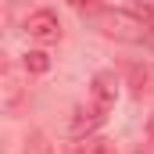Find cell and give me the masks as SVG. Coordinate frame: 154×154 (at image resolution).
<instances>
[{
  "mask_svg": "<svg viewBox=\"0 0 154 154\" xmlns=\"http://www.w3.org/2000/svg\"><path fill=\"white\" fill-rule=\"evenodd\" d=\"M97 29H100L104 36L140 43V39H147V18L129 14V11H100V14H97Z\"/></svg>",
  "mask_w": 154,
  "mask_h": 154,
  "instance_id": "6da1fadb",
  "label": "cell"
},
{
  "mask_svg": "<svg viewBox=\"0 0 154 154\" xmlns=\"http://www.w3.org/2000/svg\"><path fill=\"white\" fill-rule=\"evenodd\" d=\"M115 100H118V79H115V72H97L93 82H90V108H93L100 118H108V111L115 108Z\"/></svg>",
  "mask_w": 154,
  "mask_h": 154,
  "instance_id": "7a4b0ae2",
  "label": "cell"
},
{
  "mask_svg": "<svg viewBox=\"0 0 154 154\" xmlns=\"http://www.w3.org/2000/svg\"><path fill=\"white\" fill-rule=\"evenodd\" d=\"M25 32L36 43H57L61 39V22H57L54 11H36V14L25 18Z\"/></svg>",
  "mask_w": 154,
  "mask_h": 154,
  "instance_id": "3957f363",
  "label": "cell"
},
{
  "mask_svg": "<svg viewBox=\"0 0 154 154\" xmlns=\"http://www.w3.org/2000/svg\"><path fill=\"white\" fill-rule=\"evenodd\" d=\"M50 68V57L43 54V50H29L25 54V72H36V75H43Z\"/></svg>",
  "mask_w": 154,
  "mask_h": 154,
  "instance_id": "277c9868",
  "label": "cell"
},
{
  "mask_svg": "<svg viewBox=\"0 0 154 154\" xmlns=\"http://www.w3.org/2000/svg\"><path fill=\"white\" fill-rule=\"evenodd\" d=\"M25 154H50V143H47V136H43V133H32V140H29Z\"/></svg>",
  "mask_w": 154,
  "mask_h": 154,
  "instance_id": "5b68a950",
  "label": "cell"
},
{
  "mask_svg": "<svg viewBox=\"0 0 154 154\" xmlns=\"http://www.w3.org/2000/svg\"><path fill=\"white\" fill-rule=\"evenodd\" d=\"M147 136L154 140V115H151V122H147Z\"/></svg>",
  "mask_w": 154,
  "mask_h": 154,
  "instance_id": "8992f818",
  "label": "cell"
}]
</instances>
